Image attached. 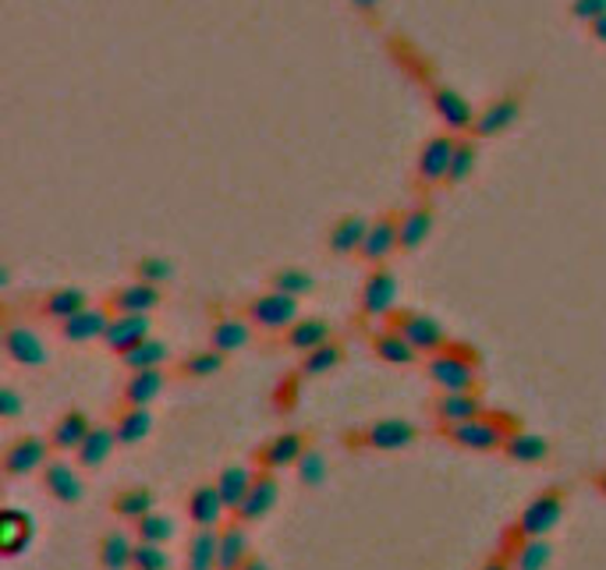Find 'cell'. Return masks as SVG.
I'll return each mask as SVG.
<instances>
[{
  "label": "cell",
  "instance_id": "7",
  "mask_svg": "<svg viewBox=\"0 0 606 570\" xmlns=\"http://www.w3.org/2000/svg\"><path fill=\"white\" fill-rule=\"evenodd\" d=\"M525 97H529V81H518V86H510L496 100H490L476 114V125H471V139H496V135H504L521 117Z\"/></svg>",
  "mask_w": 606,
  "mask_h": 570
},
{
  "label": "cell",
  "instance_id": "41",
  "mask_svg": "<svg viewBox=\"0 0 606 570\" xmlns=\"http://www.w3.org/2000/svg\"><path fill=\"white\" fill-rule=\"evenodd\" d=\"M227 365V355H220V351L213 347H199V351H188V355L178 362V369H174V376L178 379H210L224 372Z\"/></svg>",
  "mask_w": 606,
  "mask_h": 570
},
{
  "label": "cell",
  "instance_id": "25",
  "mask_svg": "<svg viewBox=\"0 0 606 570\" xmlns=\"http://www.w3.org/2000/svg\"><path fill=\"white\" fill-rule=\"evenodd\" d=\"M437 224V206L429 199H419L415 206H408L397 220V238H401V252H415L419 244H426L429 230Z\"/></svg>",
  "mask_w": 606,
  "mask_h": 570
},
{
  "label": "cell",
  "instance_id": "40",
  "mask_svg": "<svg viewBox=\"0 0 606 570\" xmlns=\"http://www.w3.org/2000/svg\"><path fill=\"white\" fill-rule=\"evenodd\" d=\"M29 539H33V521L22 510L8 507L4 518H0V549H4V556H18L29 546Z\"/></svg>",
  "mask_w": 606,
  "mask_h": 570
},
{
  "label": "cell",
  "instance_id": "14",
  "mask_svg": "<svg viewBox=\"0 0 606 570\" xmlns=\"http://www.w3.org/2000/svg\"><path fill=\"white\" fill-rule=\"evenodd\" d=\"M429 103H433L437 117L443 121V128H447L451 135H471V125H476V106H471L462 92L443 86V81H437V86H429Z\"/></svg>",
  "mask_w": 606,
  "mask_h": 570
},
{
  "label": "cell",
  "instance_id": "12",
  "mask_svg": "<svg viewBox=\"0 0 606 570\" xmlns=\"http://www.w3.org/2000/svg\"><path fill=\"white\" fill-rule=\"evenodd\" d=\"M39 482H43V493L53 499V504H61V507L83 504V496H86L83 471H78L75 465H67L64 457H50L47 468L39 471Z\"/></svg>",
  "mask_w": 606,
  "mask_h": 570
},
{
  "label": "cell",
  "instance_id": "46",
  "mask_svg": "<svg viewBox=\"0 0 606 570\" xmlns=\"http://www.w3.org/2000/svg\"><path fill=\"white\" fill-rule=\"evenodd\" d=\"M131 532H135V542H153V546H164V542L174 535V521L167 518V514L150 510L142 521L131 524Z\"/></svg>",
  "mask_w": 606,
  "mask_h": 570
},
{
  "label": "cell",
  "instance_id": "16",
  "mask_svg": "<svg viewBox=\"0 0 606 570\" xmlns=\"http://www.w3.org/2000/svg\"><path fill=\"white\" fill-rule=\"evenodd\" d=\"M160 302H164V291L156 288V283H142V280H128L121 283V288H114L111 294H106V308L114 312V316H150L153 308H160Z\"/></svg>",
  "mask_w": 606,
  "mask_h": 570
},
{
  "label": "cell",
  "instance_id": "20",
  "mask_svg": "<svg viewBox=\"0 0 606 570\" xmlns=\"http://www.w3.org/2000/svg\"><path fill=\"white\" fill-rule=\"evenodd\" d=\"M185 514L195 528H224L227 518H231V510H227V504L220 499L217 485L213 482H199L192 493H188Z\"/></svg>",
  "mask_w": 606,
  "mask_h": 570
},
{
  "label": "cell",
  "instance_id": "42",
  "mask_svg": "<svg viewBox=\"0 0 606 570\" xmlns=\"http://www.w3.org/2000/svg\"><path fill=\"white\" fill-rule=\"evenodd\" d=\"M171 358L167 344L160 341V337H146L139 347H131L128 355H121V365H125L128 372H146V369H164Z\"/></svg>",
  "mask_w": 606,
  "mask_h": 570
},
{
  "label": "cell",
  "instance_id": "37",
  "mask_svg": "<svg viewBox=\"0 0 606 570\" xmlns=\"http://www.w3.org/2000/svg\"><path fill=\"white\" fill-rule=\"evenodd\" d=\"M348 358V347H344V341H337V337H330L327 344H319V347H313L308 351V355H302V362H299V372L302 379H316V376H327V372H333L337 365H341Z\"/></svg>",
  "mask_w": 606,
  "mask_h": 570
},
{
  "label": "cell",
  "instance_id": "49",
  "mask_svg": "<svg viewBox=\"0 0 606 570\" xmlns=\"http://www.w3.org/2000/svg\"><path fill=\"white\" fill-rule=\"evenodd\" d=\"M171 556L164 546H153V542H135V563L131 570H167Z\"/></svg>",
  "mask_w": 606,
  "mask_h": 570
},
{
  "label": "cell",
  "instance_id": "35",
  "mask_svg": "<svg viewBox=\"0 0 606 570\" xmlns=\"http://www.w3.org/2000/svg\"><path fill=\"white\" fill-rule=\"evenodd\" d=\"M252 479H255V468H249V465H227L217 471L213 485H217V493L231 514L241 507V499H245V493L252 489Z\"/></svg>",
  "mask_w": 606,
  "mask_h": 570
},
{
  "label": "cell",
  "instance_id": "38",
  "mask_svg": "<svg viewBox=\"0 0 606 570\" xmlns=\"http://www.w3.org/2000/svg\"><path fill=\"white\" fill-rule=\"evenodd\" d=\"M369 344H373V355L380 358L383 365H401V369H404V365H415V362L422 358L419 351L404 341L401 333L390 330V326H387V330H380V333H373Z\"/></svg>",
  "mask_w": 606,
  "mask_h": 570
},
{
  "label": "cell",
  "instance_id": "48",
  "mask_svg": "<svg viewBox=\"0 0 606 570\" xmlns=\"http://www.w3.org/2000/svg\"><path fill=\"white\" fill-rule=\"evenodd\" d=\"M294 474H299V482H302L305 489H319L323 482H327L330 465H327V457H323L319 451H313V446H308L299 465H294Z\"/></svg>",
  "mask_w": 606,
  "mask_h": 570
},
{
  "label": "cell",
  "instance_id": "36",
  "mask_svg": "<svg viewBox=\"0 0 606 570\" xmlns=\"http://www.w3.org/2000/svg\"><path fill=\"white\" fill-rule=\"evenodd\" d=\"M97 563L103 570H131L135 563V539L125 532H103L97 542Z\"/></svg>",
  "mask_w": 606,
  "mask_h": 570
},
{
  "label": "cell",
  "instance_id": "11",
  "mask_svg": "<svg viewBox=\"0 0 606 570\" xmlns=\"http://www.w3.org/2000/svg\"><path fill=\"white\" fill-rule=\"evenodd\" d=\"M387 53H390V61H394L397 72L408 81H415V86L429 89V86H437L440 81L433 61H429V53L419 43H412L408 36H387Z\"/></svg>",
  "mask_w": 606,
  "mask_h": 570
},
{
  "label": "cell",
  "instance_id": "17",
  "mask_svg": "<svg viewBox=\"0 0 606 570\" xmlns=\"http://www.w3.org/2000/svg\"><path fill=\"white\" fill-rule=\"evenodd\" d=\"M4 355L8 362H15L18 369H43L47 365V347L43 341L18 319L4 322Z\"/></svg>",
  "mask_w": 606,
  "mask_h": 570
},
{
  "label": "cell",
  "instance_id": "57",
  "mask_svg": "<svg viewBox=\"0 0 606 570\" xmlns=\"http://www.w3.org/2000/svg\"><path fill=\"white\" fill-rule=\"evenodd\" d=\"M592 482H596V489H599V493L606 496V471H599V474H596V479H592Z\"/></svg>",
  "mask_w": 606,
  "mask_h": 570
},
{
  "label": "cell",
  "instance_id": "30",
  "mask_svg": "<svg viewBox=\"0 0 606 570\" xmlns=\"http://www.w3.org/2000/svg\"><path fill=\"white\" fill-rule=\"evenodd\" d=\"M330 337H333L330 319L313 316V319H299V322H291L288 330L280 333V344L291 347V351H299V355H308V351H313V347L327 344Z\"/></svg>",
  "mask_w": 606,
  "mask_h": 570
},
{
  "label": "cell",
  "instance_id": "21",
  "mask_svg": "<svg viewBox=\"0 0 606 570\" xmlns=\"http://www.w3.org/2000/svg\"><path fill=\"white\" fill-rule=\"evenodd\" d=\"M111 319H114V312L106 305H86L83 312H75L72 319H64L58 326V333L67 344H92V341H103L106 337Z\"/></svg>",
  "mask_w": 606,
  "mask_h": 570
},
{
  "label": "cell",
  "instance_id": "29",
  "mask_svg": "<svg viewBox=\"0 0 606 570\" xmlns=\"http://www.w3.org/2000/svg\"><path fill=\"white\" fill-rule=\"evenodd\" d=\"M185 570H220V528H195L185 549Z\"/></svg>",
  "mask_w": 606,
  "mask_h": 570
},
{
  "label": "cell",
  "instance_id": "19",
  "mask_svg": "<svg viewBox=\"0 0 606 570\" xmlns=\"http://www.w3.org/2000/svg\"><path fill=\"white\" fill-rule=\"evenodd\" d=\"M487 411V401H482L479 390H454V393H437L433 404H429V415H433L437 426H457L468 422Z\"/></svg>",
  "mask_w": 606,
  "mask_h": 570
},
{
  "label": "cell",
  "instance_id": "15",
  "mask_svg": "<svg viewBox=\"0 0 606 570\" xmlns=\"http://www.w3.org/2000/svg\"><path fill=\"white\" fill-rule=\"evenodd\" d=\"M397 220H401V213H380L376 220H369V235H366V241H362V252H358V259L369 269L387 266L390 255L401 252Z\"/></svg>",
  "mask_w": 606,
  "mask_h": 570
},
{
  "label": "cell",
  "instance_id": "52",
  "mask_svg": "<svg viewBox=\"0 0 606 570\" xmlns=\"http://www.w3.org/2000/svg\"><path fill=\"white\" fill-rule=\"evenodd\" d=\"M568 11H571V18H575V22L592 25L596 18L606 15V0H571Z\"/></svg>",
  "mask_w": 606,
  "mask_h": 570
},
{
  "label": "cell",
  "instance_id": "34",
  "mask_svg": "<svg viewBox=\"0 0 606 570\" xmlns=\"http://www.w3.org/2000/svg\"><path fill=\"white\" fill-rule=\"evenodd\" d=\"M117 436H114V426H92V432L86 436V443L78 446L75 457H78V468L83 471H97L106 465V457L114 454Z\"/></svg>",
  "mask_w": 606,
  "mask_h": 570
},
{
  "label": "cell",
  "instance_id": "56",
  "mask_svg": "<svg viewBox=\"0 0 606 570\" xmlns=\"http://www.w3.org/2000/svg\"><path fill=\"white\" fill-rule=\"evenodd\" d=\"M241 570H269V563L263 560V556H252V560L241 567Z\"/></svg>",
  "mask_w": 606,
  "mask_h": 570
},
{
  "label": "cell",
  "instance_id": "22",
  "mask_svg": "<svg viewBox=\"0 0 606 570\" xmlns=\"http://www.w3.org/2000/svg\"><path fill=\"white\" fill-rule=\"evenodd\" d=\"M92 426H97V422H92V418L83 411V407H67V411H61L58 422H53L50 432H47L53 454H75L78 446L86 443V436L92 432Z\"/></svg>",
  "mask_w": 606,
  "mask_h": 570
},
{
  "label": "cell",
  "instance_id": "45",
  "mask_svg": "<svg viewBox=\"0 0 606 570\" xmlns=\"http://www.w3.org/2000/svg\"><path fill=\"white\" fill-rule=\"evenodd\" d=\"M479 139H471V135H457V145H454V156H451V170H447V185H462L471 178V170H476L479 163Z\"/></svg>",
  "mask_w": 606,
  "mask_h": 570
},
{
  "label": "cell",
  "instance_id": "43",
  "mask_svg": "<svg viewBox=\"0 0 606 570\" xmlns=\"http://www.w3.org/2000/svg\"><path fill=\"white\" fill-rule=\"evenodd\" d=\"M266 288L288 297H305L308 291H316V277L302 266H280L266 277Z\"/></svg>",
  "mask_w": 606,
  "mask_h": 570
},
{
  "label": "cell",
  "instance_id": "23",
  "mask_svg": "<svg viewBox=\"0 0 606 570\" xmlns=\"http://www.w3.org/2000/svg\"><path fill=\"white\" fill-rule=\"evenodd\" d=\"M89 305V297L83 288H75V283H61V288H50L47 294L36 297V316L47 319V322H64L72 319L75 312H83Z\"/></svg>",
  "mask_w": 606,
  "mask_h": 570
},
{
  "label": "cell",
  "instance_id": "54",
  "mask_svg": "<svg viewBox=\"0 0 606 570\" xmlns=\"http://www.w3.org/2000/svg\"><path fill=\"white\" fill-rule=\"evenodd\" d=\"M479 570H515V567H510V556H507V553L496 549L493 556H487V560H482Z\"/></svg>",
  "mask_w": 606,
  "mask_h": 570
},
{
  "label": "cell",
  "instance_id": "27",
  "mask_svg": "<svg viewBox=\"0 0 606 570\" xmlns=\"http://www.w3.org/2000/svg\"><path fill=\"white\" fill-rule=\"evenodd\" d=\"M249 341H252V322L245 316H217L210 326V347L220 351V355L245 351Z\"/></svg>",
  "mask_w": 606,
  "mask_h": 570
},
{
  "label": "cell",
  "instance_id": "44",
  "mask_svg": "<svg viewBox=\"0 0 606 570\" xmlns=\"http://www.w3.org/2000/svg\"><path fill=\"white\" fill-rule=\"evenodd\" d=\"M507 556L515 570H546V563L554 560V546L546 539H521Z\"/></svg>",
  "mask_w": 606,
  "mask_h": 570
},
{
  "label": "cell",
  "instance_id": "24",
  "mask_svg": "<svg viewBox=\"0 0 606 570\" xmlns=\"http://www.w3.org/2000/svg\"><path fill=\"white\" fill-rule=\"evenodd\" d=\"M150 330H153L150 316H114L111 326H106L103 347L121 358V355H128L131 347H139L146 337H153Z\"/></svg>",
  "mask_w": 606,
  "mask_h": 570
},
{
  "label": "cell",
  "instance_id": "47",
  "mask_svg": "<svg viewBox=\"0 0 606 570\" xmlns=\"http://www.w3.org/2000/svg\"><path fill=\"white\" fill-rule=\"evenodd\" d=\"M131 277L164 288V283L174 277V266H171V259H164V255H139V259L131 263Z\"/></svg>",
  "mask_w": 606,
  "mask_h": 570
},
{
  "label": "cell",
  "instance_id": "10",
  "mask_svg": "<svg viewBox=\"0 0 606 570\" xmlns=\"http://www.w3.org/2000/svg\"><path fill=\"white\" fill-rule=\"evenodd\" d=\"M397 302V277L390 266H373L369 277L362 280L358 294V316L362 319H387Z\"/></svg>",
  "mask_w": 606,
  "mask_h": 570
},
{
  "label": "cell",
  "instance_id": "18",
  "mask_svg": "<svg viewBox=\"0 0 606 570\" xmlns=\"http://www.w3.org/2000/svg\"><path fill=\"white\" fill-rule=\"evenodd\" d=\"M277 496H280L277 471H263V468H255L252 489L245 493V499H241V507L231 514V518H235V521H241V524H255V521H263L266 514L274 510Z\"/></svg>",
  "mask_w": 606,
  "mask_h": 570
},
{
  "label": "cell",
  "instance_id": "5",
  "mask_svg": "<svg viewBox=\"0 0 606 570\" xmlns=\"http://www.w3.org/2000/svg\"><path fill=\"white\" fill-rule=\"evenodd\" d=\"M387 326L394 333H401L404 341L419 351L422 358L437 355V351H443V347L451 344L447 330H443V326L433 316H426V312H419V308H394L387 316Z\"/></svg>",
  "mask_w": 606,
  "mask_h": 570
},
{
  "label": "cell",
  "instance_id": "1",
  "mask_svg": "<svg viewBox=\"0 0 606 570\" xmlns=\"http://www.w3.org/2000/svg\"><path fill=\"white\" fill-rule=\"evenodd\" d=\"M521 422L515 415L507 411H482L476 418H468V422H457V426H440V440L457 446V451H468V454H490V451H504V443L510 432H518Z\"/></svg>",
  "mask_w": 606,
  "mask_h": 570
},
{
  "label": "cell",
  "instance_id": "3",
  "mask_svg": "<svg viewBox=\"0 0 606 570\" xmlns=\"http://www.w3.org/2000/svg\"><path fill=\"white\" fill-rule=\"evenodd\" d=\"M419 440V426L408 422V418H376L369 426H358L352 432H344L341 443L348 451H404Z\"/></svg>",
  "mask_w": 606,
  "mask_h": 570
},
{
  "label": "cell",
  "instance_id": "13",
  "mask_svg": "<svg viewBox=\"0 0 606 570\" xmlns=\"http://www.w3.org/2000/svg\"><path fill=\"white\" fill-rule=\"evenodd\" d=\"M308 451V436L302 429H285L277 436H269L260 451H255V468L263 471H280V468H294L302 460V454Z\"/></svg>",
  "mask_w": 606,
  "mask_h": 570
},
{
  "label": "cell",
  "instance_id": "8",
  "mask_svg": "<svg viewBox=\"0 0 606 570\" xmlns=\"http://www.w3.org/2000/svg\"><path fill=\"white\" fill-rule=\"evenodd\" d=\"M454 145H457V135H451V131L429 135L419 149V160H415V188L429 192V188H437V185H447Z\"/></svg>",
  "mask_w": 606,
  "mask_h": 570
},
{
  "label": "cell",
  "instance_id": "55",
  "mask_svg": "<svg viewBox=\"0 0 606 570\" xmlns=\"http://www.w3.org/2000/svg\"><path fill=\"white\" fill-rule=\"evenodd\" d=\"M589 36L596 39V43H603V47H606V15H603V18H596V22L589 25Z\"/></svg>",
  "mask_w": 606,
  "mask_h": 570
},
{
  "label": "cell",
  "instance_id": "4",
  "mask_svg": "<svg viewBox=\"0 0 606 570\" xmlns=\"http://www.w3.org/2000/svg\"><path fill=\"white\" fill-rule=\"evenodd\" d=\"M564 510H568V493L560 485H546L521 507L518 521L510 524V532L518 539H546L560 524Z\"/></svg>",
  "mask_w": 606,
  "mask_h": 570
},
{
  "label": "cell",
  "instance_id": "33",
  "mask_svg": "<svg viewBox=\"0 0 606 570\" xmlns=\"http://www.w3.org/2000/svg\"><path fill=\"white\" fill-rule=\"evenodd\" d=\"M111 426H114L117 446H135L153 432V415H150V407H125L121 404Z\"/></svg>",
  "mask_w": 606,
  "mask_h": 570
},
{
  "label": "cell",
  "instance_id": "28",
  "mask_svg": "<svg viewBox=\"0 0 606 570\" xmlns=\"http://www.w3.org/2000/svg\"><path fill=\"white\" fill-rule=\"evenodd\" d=\"M167 387L164 369H146V372H128L125 387H121V404L125 407H150Z\"/></svg>",
  "mask_w": 606,
  "mask_h": 570
},
{
  "label": "cell",
  "instance_id": "26",
  "mask_svg": "<svg viewBox=\"0 0 606 570\" xmlns=\"http://www.w3.org/2000/svg\"><path fill=\"white\" fill-rule=\"evenodd\" d=\"M366 235H369L366 216H358V213L337 216V220L330 224V230H327V252L337 255V259H341V255H358Z\"/></svg>",
  "mask_w": 606,
  "mask_h": 570
},
{
  "label": "cell",
  "instance_id": "51",
  "mask_svg": "<svg viewBox=\"0 0 606 570\" xmlns=\"http://www.w3.org/2000/svg\"><path fill=\"white\" fill-rule=\"evenodd\" d=\"M22 411H25L22 393L11 383H4V387H0V422H18Z\"/></svg>",
  "mask_w": 606,
  "mask_h": 570
},
{
  "label": "cell",
  "instance_id": "31",
  "mask_svg": "<svg viewBox=\"0 0 606 570\" xmlns=\"http://www.w3.org/2000/svg\"><path fill=\"white\" fill-rule=\"evenodd\" d=\"M249 524H241V521H227L220 528V570H241L249 560H252V546H249V532H245Z\"/></svg>",
  "mask_w": 606,
  "mask_h": 570
},
{
  "label": "cell",
  "instance_id": "53",
  "mask_svg": "<svg viewBox=\"0 0 606 570\" xmlns=\"http://www.w3.org/2000/svg\"><path fill=\"white\" fill-rule=\"evenodd\" d=\"M348 4H352L366 22H376L380 18V11H383V0H348Z\"/></svg>",
  "mask_w": 606,
  "mask_h": 570
},
{
  "label": "cell",
  "instance_id": "50",
  "mask_svg": "<svg viewBox=\"0 0 606 570\" xmlns=\"http://www.w3.org/2000/svg\"><path fill=\"white\" fill-rule=\"evenodd\" d=\"M302 383H305V379H302L299 372L288 376V379H280V383H277V393H274V401H277V404H274V407H277L280 415L294 411V401L302 397Z\"/></svg>",
  "mask_w": 606,
  "mask_h": 570
},
{
  "label": "cell",
  "instance_id": "32",
  "mask_svg": "<svg viewBox=\"0 0 606 570\" xmlns=\"http://www.w3.org/2000/svg\"><path fill=\"white\" fill-rule=\"evenodd\" d=\"M150 510H156V493L150 485H128V489H121L117 496H111V514L128 524L142 521Z\"/></svg>",
  "mask_w": 606,
  "mask_h": 570
},
{
  "label": "cell",
  "instance_id": "9",
  "mask_svg": "<svg viewBox=\"0 0 606 570\" xmlns=\"http://www.w3.org/2000/svg\"><path fill=\"white\" fill-rule=\"evenodd\" d=\"M50 457H53V446L47 436L22 432V436L8 443L4 457H0V468H4V479H25L33 471H43Z\"/></svg>",
  "mask_w": 606,
  "mask_h": 570
},
{
  "label": "cell",
  "instance_id": "6",
  "mask_svg": "<svg viewBox=\"0 0 606 570\" xmlns=\"http://www.w3.org/2000/svg\"><path fill=\"white\" fill-rule=\"evenodd\" d=\"M241 316L252 322V330L260 333H285L291 322H299V297L263 291L252 294L245 305H241Z\"/></svg>",
  "mask_w": 606,
  "mask_h": 570
},
{
  "label": "cell",
  "instance_id": "39",
  "mask_svg": "<svg viewBox=\"0 0 606 570\" xmlns=\"http://www.w3.org/2000/svg\"><path fill=\"white\" fill-rule=\"evenodd\" d=\"M507 460H515V465H543V460L550 457V443L543 436H535V432H510L504 451H501Z\"/></svg>",
  "mask_w": 606,
  "mask_h": 570
},
{
  "label": "cell",
  "instance_id": "2",
  "mask_svg": "<svg viewBox=\"0 0 606 570\" xmlns=\"http://www.w3.org/2000/svg\"><path fill=\"white\" fill-rule=\"evenodd\" d=\"M426 376L440 393L479 390V355L465 341H451L443 351L426 358Z\"/></svg>",
  "mask_w": 606,
  "mask_h": 570
}]
</instances>
